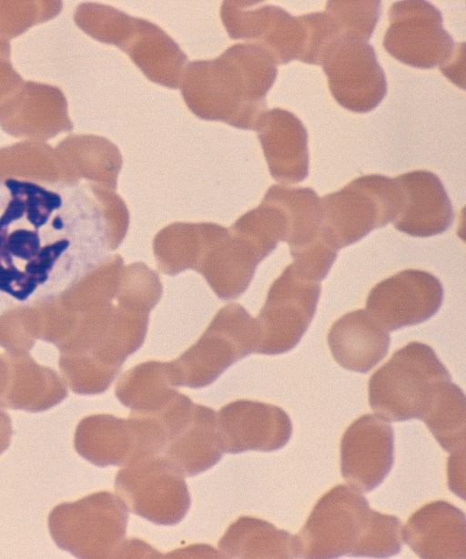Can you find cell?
Instances as JSON below:
<instances>
[{
	"label": "cell",
	"mask_w": 466,
	"mask_h": 559,
	"mask_svg": "<svg viewBox=\"0 0 466 559\" xmlns=\"http://www.w3.org/2000/svg\"><path fill=\"white\" fill-rule=\"evenodd\" d=\"M105 198L92 184L0 181V310L58 298L109 258Z\"/></svg>",
	"instance_id": "cell-1"
},
{
	"label": "cell",
	"mask_w": 466,
	"mask_h": 559,
	"mask_svg": "<svg viewBox=\"0 0 466 559\" xmlns=\"http://www.w3.org/2000/svg\"><path fill=\"white\" fill-rule=\"evenodd\" d=\"M277 74L275 61L263 48L238 43L215 59L187 63L181 94L201 119L255 130L268 110L266 95Z\"/></svg>",
	"instance_id": "cell-2"
},
{
	"label": "cell",
	"mask_w": 466,
	"mask_h": 559,
	"mask_svg": "<svg viewBox=\"0 0 466 559\" xmlns=\"http://www.w3.org/2000/svg\"><path fill=\"white\" fill-rule=\"evenodd\" d=\"M401 529L399 518L370 509L359 491L339 484L318 501L294 535L295 555L310 559L390 557L401 549Z\"/></svg>",
	"instance_id": "cell-3"
},
{
	"label": "cell",
	"mask_w": 466,
	"mask_h": 559,
	"mask_svg": "<svg viewBox=\"0 0 466 559\" xmlns=\"http://www.w3.org/2000/svg\"><path fill=\"white\" fill-rule=\"evenodd\" d=\"M458 385L427 344L413 341L397 351L369 381V402L386 422L420 419L427 424Z\"/></svg>",
	"instance_id": "cell-4"
},
{
	"label": "cell",
	"mask_w": 466,
	"mask_h": 559,
	"mask_svg": "<svg viewBox=\"0 0 466 559\" xmlns=\"http://www.w3.org/2000/svg\"><path fill=\"white\" fill-rule=\"evenodd\" d=\"M74 20L94 39L123 50L152 82L173 89L180 87L187 57L156 24L93 2L80 4Z\"/></svg>",
	"instance_id": "cell-5"
},
{
	"label": "cell",
	"mask_w": 466,
	"mask_h": 559,
	"mask_svg": "<svg viewBox=\"0 0 466 559\" xmlns=\"http://www.w3.org/2000/svg\"><path fill=\"white\" fill-rule=\"evenodd\" d=\"M400 206L401 192L395 178L378 174L360 177L319 198L320 237L338 251L392 222Z\"/></svg>",
	"instance_id": "cell-6"
},
{
	"label": "cell",
	"mask_w": 466,
	"mask_h": 559,
	"mask_svg": "<svg viewBox=\"0 0 466 559\" xmlns=\"http://www.w3.org/2000/svg\"><path fill=\"white\" fill-rule=\"evenodd\" d=\"M128 510L109 492L53 508L48 529L56 544L77 558H116L125 542Z\"/></svg>",
	"instance_id": "cell-7"
},
{
	"label": "cell",
	"mask_w": 466,
	"mask_h": 559,
	"mask_svg": "<svg viewBox=\"0 0 466 559\" xmlns=\"http://www.w3.org/2000/svg\"><path fill=\"white\" fill-rule=\"evenodd\" d=\"M184 477L162 455L147 456L123 465L115 490L128 512L157 524L174 525L190 507Z\"/></svg>",
	"instance_id": "cell-8"
},
{
	"label": "cell",
	"mask_w": 466,
	"mask_h": 559,
	"mask_svg": "<svg viewBox=\"0 0 466 559\" xmlns=\"http://www.w3.org/2000/svg\"><path fill=\"white\" fill-rule=\"evenodd\" d=\"M165 443L157 420L135 412L127 419L109 414L85 417L76 426L74 440L78 454L99 467L162 455Z\"/></svg>",
	"instance_id": "cell-9"
},
{
	"label": "cell",
	"mask_w": 466,
	"mask_h": 559,
	"mask_svg": "<svg viewBox=\"0 0 466 559\" xmlns=\"http://www.w3.org/2000/svg\"><path fill=\"white\" fill-rule=\"evenodd\" d=\"M389 20L383 46L401 63L418 68L441 67L457 48L443 28L441 12L427 1L395 2L390 7Z\"/></svg>",
	"instance_id": "cell-10"
},
{
	"label": "cell",
	"mask_w": 466,
	"mask_h": 559,
	"mask_svg": "<svg viewBox=\"0 0 466 559\" xmlns=\"http://www.w3.org/2000/svg\"><path fill=\"white\" fill-rule=\"evenodd\" d=\"M220 16L232 39L260 46L276 65L299 60L304 51L307 32L301 15L259 1L229 0L222 3Z\"/></svg>",
	"instance_id": "cell-11"
},
{
	"label": "cell",
	"mask_w": 466,
	"mask_h": 559,
	"mask_svg": "<svg viewBox=\"0 0 466 559\" xmlns=\"http://www.w3.org/2000/svg\"><path fill=\"white\" fill-rule=\"evenodd\" d=\"M335 100L352 112L374 109L387 93L385 74L368 41L342 36L320 64Z\"/></svg>",
	"instance_id": "cell-12"
},
{
	"label": "cell",
	"mask_w": 466,
	"mask_h": 559,
	"mask_svg": "<svg viewBox=\"0 0 466 559\" xmlns=\"http://www.w3.org/2000/svg\"><path fill=\"white\" fill-rule=\"evenodd\" d=\"M443 288L432 274L405 269L378 283L369 293L367 311L387 331L421 323L440 309Z\"/></svg>",
	"instance_id": "cell-13"
},
{
	"label": "cell",
	"mask_w": 466,
	"mask_h": 559,
	"mask_svg": "<svg viewBox=\"0 0 466 559\" xmlns=\"http://www.w3.org/2000/svg\"><path fill=\"white\" fill-rule=\"evenodd\" d=\"M320 284L290 264L274 283L266 308L268 337L260 351L283 353L293 349L309 326L320 294Z\"/></svg>",
	"instance_id": "cell-14"
},
{
	"label": "cell",
	"mask_w": 466,
	"mask_h": 559,
	"mask_svg": "<svg viewBox=\"0 0 466 559\" xmlns=\"http://www.w3.org/2000/svg\"><path fill=\"white\" fill-rule=\"evenodd\" d=\"M394 460L392 427L378 415L365 414L346 430L340 442V472L359 492H370L390 473Z\"/></svg>",
	"instance_id": "cell-15"
},
{
	"label": "cell",
	"mask_w": 466,
	"mask_h": 559,
	"mask_svg": "<svg viewBox=\"0 0 466 559\" xmlns=\"http://www.w3.org/2000/svg\"><path fill=\"white\" fill-rule=\"evenodd\" d=\"M217 424L223 452L229 453L273 452L283 447L292 432L290 419L280 407L248 400L223 406Z\"/></svg>",
	"instance_id": "cell-16"
},
{
	"label": "cell",
	"mask_w": 466,
	"mask_h": 559,
	"mask_svg": "<svg viewBox=\"0 0 466 559\" xmlns=\"http://www.w3.org/2000/svg\"><path fill=\"white\" fill-rule=\"evenodd\" d=\"M0 127L13 137L42 142L73 129L63 92L31 81H23L0 105Z\"/></svg>",
	"instance_id": "cell-17"
},
{
	"label": "cell",
	"mask_w": 466,
	"mask_h": 559,
	"mask_svg": "<svg viewBox=\"0 0 466 559\" xmlns=\"http://www.w3.org/2000/svg\"><path fill=\"white\" fill-rule=\"evenodd\" d=\"M401 192L394 227L413 237H431L447 230L454 213L441 179L427 170H414L395 178Z\"/></svg>",
	"instance_id": "cell-18"
},
{
	"label": "cell",
	"mask_w": 466,
	"mask_h": 559,
	"mask_svg": "<svg viewBox=\"0 0 466 559\" xmlns=\"http://www.w3.org/2000/svg\"><path fill=\"white\" fill-rule=\"evenodd\" d=\"M255 130L276 180L294 184L308 177V132L298 117L282 108H272L264 113Z\"/></svg>",
	"instance_id": "cell-19"
},
{
	"label": "cell",
	"mask_w": 466,
	"mask_h": 559,
	"mask_svg": "<svg viewBox=\"0 0 466 559\" xmlns=\"http://www.w3.org/2000/svg\"><path fill=\"white\" fill-rule=\"evenodd\" d=\"M401 537L420 558L466 557L465 515L442 500L416 511L401 529Z\"/></svg>",
	"instance_id": "cell-20"
},
{
	"label": "cell",
	"mask_w": 466,
	"mask_h": 559,
	"mask_svg": "<svg viewBox=\"0 0 466 559\" xmlns=\"http://www.w3.org/2000/svg\"><path fill=\"white\" fill-rule=\"evenodd\" d=\"M328 342L341 367L366 373L387 355L390 337L367 310H358L334 322Z\"/></svg>",
	"instance_id": "cell-21"
},
{
	"label": "cell",
	"mask_w": 466,
	"mask_h": 559,
	"mask_svg": "<svg viewBox=\"0 0 466 559\" xmlns=\"http://www.w3.org/2000/svg\"><path fill=\"white\" fill-rule=\"evenodd\" d=\"M222 453L216 412L195 403L187 421L167 439L162 456L191 477L215 465Z\"/></svg>",
	"instance_id": "cell-22"
},
{
	"label": "cell",
	"mask_w": 466,
	"mask_h": 559,
	"mask_svg": "<svg viewBox=\"0 0 466 559\" xmlns=\"http://www.w3.org/2000/svg\"><path fill=\"white\" fill-rule=\"evenodd\" d=\"M56 150L70 184H77L84 178L115 188L122 156L109 139L95 135H70L56 146Z\"/></svg>",
	"instance_id": "cell-23"
},
{
	"label": "cell",
	"mask_w": 466,
	"mask_h": 559,
	"mask_svg": "<svg viewBox=\"0 0 466 559\" xmlns=\"http://www.w3.org/2000/svg\"><path fill=\"white\" fill-rule=\"evenodd\" d=\"M267 193L280 205L288 217L286 241L294 259L330 248L320 237L319 198L312 188L274 185Z\"/></svg>",
	"instance_id": "cell-24"
},
{
	"label": "cell",
	"mask_w": 466,
	"mask_h": 559,
	"mask_svg": "<svg viewBox=\"0 0 466 559\" xmlns=\"http://www.w3.org/2000/svg\"><path fill=\"white\" fill-rule=\"evenodd\" d=\"M219 554L229 558H294V535L262 519L240 517L218 542Z\"/></svg>",
	"instance_id": "cell-25"
},
{
	"label": "cell",
	"mask_w": 466,
	"mask_h": 559,
	"mask_svg": "<svg viewBox=\"0 0 466 559\" xmlns=\"http://www.w3.org/2000/svg\"><path fill=\"white\" fill-rule=\"evenodd\" d=\"M16 178L57 186L68 182L62 159L42 141L26 140L0 149V181Z\"/></svg>",
	"instance_id": "cell-26"
},
{
	"label": "cell",
	"mask_w": 466,
	"mask_h": 559,
	"mask_svg": "<svg viewBox=\"0 0 466 559\" xmlns=\"http://www.w3.org/2000/svg\"><path fill=\"white\" fill-rule=\"evenodd\" d=\"M66 396V387L55 373L33 367L18 371L5 384L0 407L39 412L57 405Z\"/></svg>",
	"instance_id": "cell-27"
},
{
	"label": "cell",
	"mask_w": 466,
	"mask_h": 559,
	"mask_svg": "<svg viewBox=\"0 0 466 559\" xmlns=\"http://www.w3.org/2000/svg\"><path fill=\"white\" fill-rule=\"evenodd\" d=\"M163 375L137 370L122 379L116 388L119 401L132 412L157 416L163 412L179 392L168 386Z\"/></svg>",
	"instance_id": "cell-28"
},
{
	"label": "cell",
	"mask_w": 466,
	"mask_h": 559,
	"mask_svg": "<svg viewBox=\"0 0 466 559\" xmlns=\"http://www.w3.org/2000/svg\"><path fill=\"white\" fill-rule=\"evenodd\" d=\"M326 12L343 36L368 41L380 15V1L332 0L327 2Z\"/></svg>",
	"instance_id": "cell-29"
},
{
	"label": "cell",
	"mask_w": 466,
	"mask_h": 559,
	"mask_svg": "<svg viewBox=\"0 0 466 559\" xmlns=\"http://www.w3.org/2000/svg\"><path fill=\"white\" fill-rule=\"evenodd\" d=\"M61 9V1H0V36L15 37L54 18Z\"/></svg>",
	"instance_id": "cell-30"
},
{
	"label": "cell",
	"mask_w": 466,
	"mask_h": 559,
	"mask_svg": "<svg viewBox=\"0 0 466 559\" xmlns=\"http://www.w3.org/2000/svg\"><path fill=\"white\" fill-rule=\"evenodd\" d=\"M301 16L307 36L299 61L320 65L327 50L343 36L339 25L326 11L309 13Z\"/></svg>",
	"instance_id": "cell-31"
},
{
	"label": "cell",
	"mask_w": 466,
	"mask_h": 559,
	"mask_svg": "<svg viewBox=\"0 0 466 559\" xmlns=\"http://www.w3.org/2000/svg\"><path fill=\"white\" fill-rule=\"evenodd\" d=\"M23 81L10 62L9 41L0 36V105Z\"/></svg>",
	"instance_id": "cell-32"
},
{
	"label": "cell",
	"mask_w": 466,
	"mask_h": 559,
	"mask_svg": "<svg viewBox=\"0 0 466 559\" xmlns=\"http://www.w3.org/2000/svg\"><path fill=\"white\" fill-rule=\"evenodd\" d=\"M451 454L448 462L449 487L460 495V492L464 493L465 450Z\"/></svg>",
	"instance_id": "cell-33"
},
{
	"label": "cell",
	"mask_w": 466,
	"mask_h": 559,
	"mask_svg": "<svg viewBox=\"0 0 466 559\" xmlns=\"http://www.w3.org/2000/svg\"><path fill=\"white\" fill-rule=\"evenodd\" d=\"M13 435L11 418L2 407H0V454L9 446Z\"/></svg>",
	"instance_id": "cell-34"
},
{
	"label": "cell",
	"mask_w": 466,
	"mask_h": 559,
	"mask_svg": "<svg viewBox=\"0 0 466 559\" xmlns=\"http://www.w3.org/2000/svg\"><path fill=\"white\" fill-rule=\"evenodd\" d=\"M4 388H5V381L0 378V398L2 396Z\"/></svg>",
	"instance_id": "cell-35"
}]
</instances>
